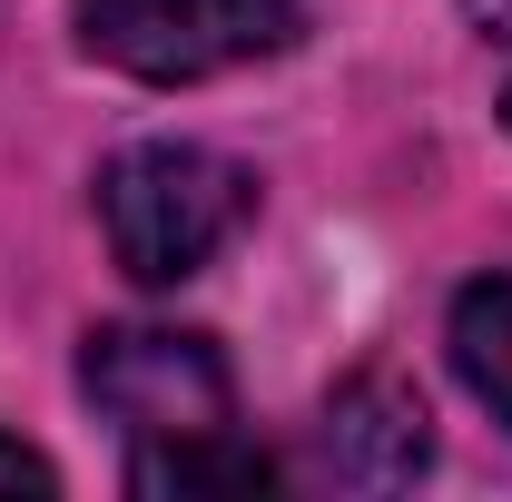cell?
<instances>
[{
    "label": "cell",
    "instance_id": "5",
    "mask_svg": "<svg viewBox=\"0 0 512 502\" xmlns=\"http://www.w3.org/2000/svg\"><path fill=\"white\" fill-rule=\"evenodd\" d=\"M276 483V463L237 434H188V443H148V453H128V493L148 502H178V493H266Z\"/></svg>",
    "mask_w": 512,
    "mask_h": 502
},
{
    "label": "cell",
    "instance_id": "1",
    "mask_svg": "<svg viewBox=\"0 0 512 502\" xmlns=\"http://www.w3.org/2000/svg\"><path fill=\"white\" fill-rule=\"evenodd\" d=\"M256 178L197 138H138L99 168V227L138 286H178L247 227Z\"/></svg>",
    "mask_w": 512,
    "mask_h": 502
},
{
    "label": "cell",
    "instance_id": "8",
    "mask_svg": "<svg viewBox=\"0 0 512 502\" xmlns=\"http://www.w3.org/2000/svg\"><path fill=\"white\" fill-rule=\"evenodd\" d=\"M473 20H483V40H503V60H512V0H473ZM503 119H512V69H503Z\"/></svg>",
    "mask_w": 512,
    "mask_h": 502
},
{
    "label": "cell",
    "instance_id": "7",
    "mask_svg": "<svg viewBox=\"0 0 512 502\" xmlns=\"http://www.w3.org/2000/svg\"><path fill=\"white\" fill-rule=\"evenodd\" d=\"M0 493H60V473H50L30 443H10V434H0Z\"/></svg>",
    "mask_w": 512,
    "mask_h": 502
},
{
    "label": "cell",
    "instance_id": "4",
    "mask_svg": "<svg viewBox=\"0 0 512 502\" xmlns=\"http://www.w3.org/2000/svg\"><path fill=\"white\" fill-rule=\"evenodd\" d=\"M325 473L335 483H365V493H394V483H414L424 473V453H434V434H424V394L394 375H355L335 404H325Z\"/></svg>",
    "mask_w": 512,
    "mask_h": 502
},
{
    "label": "cell",
    "instance_id": "3",
    "mask_svg": "<svg viewBox=\"0 0 512 502\" xmlns=\"http://www.w3.org/2000/svg\"><path fill=\"white\" fill-rule=\"evenodd\" d=\"M69 20H79L89 60L158 79V89H188V79H217V69L276 60L306 10L296 0H69Z\"/></svg>",
    "mask_w": 512,
    "mask_h": 502
},
{
    "label": "cell",
    "instance_id": "2",
    "mask_svg": "<svg viewBox=\"0 0 512 502\" xmlns=\"http://www.w3.org/2000/svg\"><path fill=\"white\" fill-rule=\"evenodd\" d=\"M79 394L128 434V453L188 443V434H237L227 355L188 325H99L79 345Z\"/></svg>",
    "mask_w": 512,
    "mask_h": 502
},
{
    "label": "cell",
    "instance_id": "6",
    "mask_svg": "<svg viewBox=\"0 0 512 502\" xmlns=\"http://www.w3.org/2000/svg\"><path fill=\"white\" fill-rule=\"evenodd\" d=\"M453 375L512 424V276H483L453 296Z\"/></svg>",
    "mask_w": 512,
    "mask_h": 502
}]
</instances>
